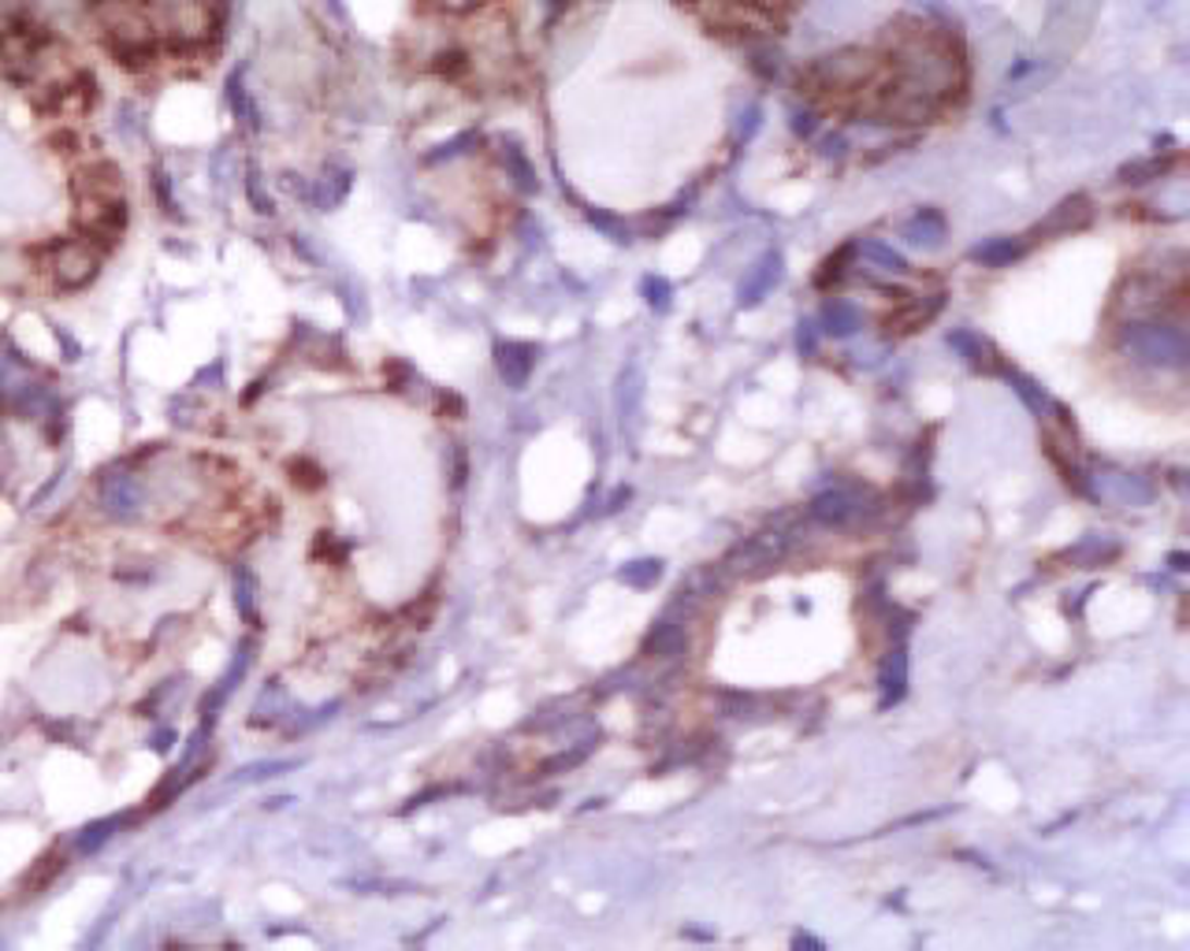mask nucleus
Segmentation results:
<instances>
[{"label": "nucleus", "mask_w": 1190, "mask_h": 951, "mask_svg": "<svg viewBox=\"0 0 1190 951\" xmlns=\"http://www.w3.org/2000/svg\"><path fill=\"white\" fill-rule=\"evenodd\" d=\"M811 131H815V115H797V134H811Z\"/></svg>", "instance_id": "nucleus-37"}, {"label": "nucleus", "mask_w": 1190, "mask_h": 951, "mask_svg": "<svg viewBox=\"0 0 1190 951\" xmlns=\"http://www.w3.org/2000/svg\"><path fill=\"white\" fill-rule=\"evenodd\" d=\"M904 687H908V655L897 647L886 658V666H882V710L904 699Z\"/></svg>", "instance_id": "nucleus-16"}, {"label": "nucleus", "mask_w": 1190, "mask_h": 951, "mask_svg": "<svg viewBox=\"0 0 1190 951\" xmlns=\"http://www.w3.org/2000/svg\"><path fill=\"white\" fill-rule=\"evenodd\" d=\"M781 271H786V268H781V253H774V249L763 253V257L755 260L752 268H748L744 283H741V290H737V302L748 305V309H752V305H760L763 297L770 294L774 286H778Z\"/></svg>", "instance_id": "nucleus-7"}, {"label": "nucleus", "mask_w": 1190, "mask_h": 951, "mask_svg": "<svg viewBox=\"0 0 1190 951\" xmlns=\"http://www.w3.org/2000/svg\"><path fill=\"white\" fill-rule=\"evenodd\" d=\"M640 294H644V302L652 305L655 313H666V309H670L673 286L666 283L663 276H644V283H640Z\"/></svg>", "instance_id": "nucleus-25"}, {"label": "nucleus", "mask_w": 1190, "mask_h": 951, "mask_svg": "<svg viewBox=\"0 0 1190 951\" xmlns=\"http://www.w3.org/2000/svg\"><path fill=\"white\" fill-rule=\"evenodd\" d=\"M800 353H815V334H811V324H800Z\"/></svg>", "instance_id": "nucleus-36"}, {"label": "nucleus", "mask_w": 1190, "mask_h": 951, "mask_svg": "<svg viewBox=\"0 0 1190 951\" xmlns=\"http://www.w3.org/2000/svg\"><path fill=\"white\" fill-rule=\"evenodd\" d=\"M945 234H949V223H945V216L937 208H923V212H915L904 223V242L919 249H937L945 242Z\"/></svg>", "instance_id": "nucleus-9"}, {"label": "nucleus", "mask_w": 1190, "mask_h": 951, "mask_svg": "<svg viewBox=\"0 0 1190 951\" xmlns=\"http://www.w3.org/2000/svg\"><path fill=\"white\" fill-rule=\"evenodd\" d=\"M588 751H592V744H584V747H576V751H562L558 758H551V763L539 766V773H555V769H570L576 763H584V758H588Z\"/></svg>", "instance_id": "nucleus-31"}, {"label": "nucleus", "mask_w": 1190, "mask_h": 951, "mask_svg": "<svg viewBox=\"0 0 1190 951\" xmlns=\"http://www.w3.org/2000/svg\"><path fill=\"white\" fill-rule=\"evenodd\" d=\"M153 194L160 197V205H165L168 216H179L175 212V197H171V183H168V175L160 168H153Z\"/></svg>", "instance_id": "nucleus-34"}, {"label": "nucleus", "mask_w": 1190, "mask_h": 951, "mask_svg": "<svg viewBox=\"0 0 1190 951\" xmlns=\"http://www.w3.org/2000/svg\"><path fill=\"white\" fill-rule=\"evenodd\" d=\"M502 164H507V171L513 175V183H518L521 190H525V194H536V190H539V183H536V168L529 164L525 149H521L518 142H507V145H502Z\"/></svg>", "instance_id": "nucleus-19"}, {"label": "nucleus", "mask_w": 1190, "mask_h": 951, "mask_svg": "<svg viewBox=\"0 0 1190 951\" xmlns=\"http://www.w3.org/2000/svg\"><path fill=\"white\" fill-rule=\"evenodd\" d=\"M1171 569H1179V573H1183V569H1187V554H1171Z\"/></svg>", "instance_id": "nucleus-39"}, {"label": "nucleus", "mask_w": 1190, "mask_h": 951, "mask_svg": "<svg viewBox=\"0 0 1190 951\" xmlns=\"http://www.w3.org/2000/svg\"><path fill=\"white\" fill-rule=\"evenodd\" d=\"M228 105L234 108V115H239L242 123H250V131H260V112H257L254 97H250V89L242 86L239 71H234V75L228 78Z\"/></svg>", "instance_id": "nucleus-20"}, {"label": "nucleus", "mask_w": 1190, "mask_h": 951, "mask_svg": "<svg viewBox=\"0 0 1190 951\" xmlns=\"http://www.w3.org/2000/svg\"><path fill=\"white\" fill-rule=\"evenodd\" d=\"M97 498H101V510L112 521H134L142 513V505H146V484L127 465L105 468L97 476Z\"/></svg>", "instance_id": "nucleus-4"}, {"label": "nucleus", "mask_w": 1190, "mask_h": 951, "mask_svg": "<svg viewBox=\"0 0 1190 951\" xmlns=\"http://www.w3.org/2000/svg\"><path fill=\"white\" fill-rule=\"evenodd\" d=\"M874 57L863 49H837L818 57L807 68V78L818 83V89H829V94H845V89H860L867 78L874 75Z\"/></svg>", "instance_id": "nucleus-3"}, {"label": "nucleus", "mask_w": 1190, "mask_h": 951, "mask_svg": "<svg viewBox=\"0 0 1190 951\" xmlns=\"http://www.w3.org/2000/svg\"><path fill=\"white\" fill-rule=\"evenodd\" d=\"M849 257H852V246H845L841 253H837V257H829L826 265H823V271H818V286H829V279L837 283V279L845 276V260H849Z\"/></svg>", "instance_id": "nucleus-32"}, {"label": "nucleus", "mask_w": 1190, "mask_h": 951, "mask_svg": "<svg viewBox=\"0 0 1190 951\" xmlns=\"http://www.w3.org/2000/svg\"><path fill=\"white\" fill-rule=\"evenodd\" d=\"M171 744H175V732H171V729H160V732H153V736H149V747L157 751V755H168Z\"/></svg>", "instance_id": "nucleus-35"}, {"label": "nucleus", "mask_w": 1190, "mask_h": 951, "mask_svg": "<svg viewBox=\"0 0 1190 951\" xmlns=\"http://www.w3.org/2000/svg\"><path fill=\"white\" fill-rule=\"evenodd\" d=\"M254 592H257L254 573H250V569H234V606H239V613L250 624H257V599H254Z\"/></svg>", "instance_id": "nucleus-21"}, {"label": "nucleus", "mask_w": 1190, "mask_h": 951, "mask_svg": "<svg viewBox=\"0 0 1190 951\" xmlns=\"http://www.w3.org/2000/svg\"><path fill=\"white\" fill-rule=\"evenodd\" d=\"M71 194L75 202H108V197H123V171L112 160H89L75 171L71 179Z\"/></svg>", "instance_id": "nucleus-5"}, {"label": "nucleus", "mask_w": 1190, "mask_h": 951, "mask_svg": "<svg viewBox=\"0 0 1190 951\" xmlns=\"http://www.w3.org/2000/svg\"><path fill=\"white\" fill-rule=\"evenodd\" d=\"M246 194H250V202H254V208H257L260 216H272V202H268L265 183H260L257 168H250V171H246Z\"/></svg>", "instance_id": "nucleus-28"}, {"label": "nucleus", "mask_w": 1190, "mask_h": 951, "mask_svg": "<svg viewBox=\"0 0 1190 951\" xmlns=\"http://www.w3.org/2000/svg\"><path fill=\"white\" fill-rule=\"evenodd\" d=\"M1005 376H1008V383L1016 387V394H1020L1023 402L1031 405L1034 413H1042V410H1045V394L1039 391V387L1031 383V379H1027V376H1020V373H1008V368H1005Z\"/></svg>", "instance_id": "nucleus-27"}, {"label": "nucleus", "mask_w": 1190, "mask_h": 951, "mask_svg": "<svg viewBox=\"0 0 1190 951\" xmlns=\"http://www.w3.org/2000/svg\"><path fill=\"white\" fill-rule=\"evenodd\" d=\"M31 260L23 257L20 249H4L0 253V286H23V279L31 276Z\"/></svg>", "instance_id": "nucleus-24"}, {"label": "nucleus", "mask_w": 1190, "mask_h": 951, "mask_svg": "<svg viewBox=\"0 0 1190 951\" xmlns=\"http://www.w3.org/2000/svg\"><path fill=\"white\" fill-rule=\"evenodd\" d=\"M291 766H294V763H257V766H242L234 781H265V777L283 773V769H291Z\"/></svg>", "instance_id": "nucleus-29"}, {"label": "nucleus", "mask_w": 1190, "mask_h": 951, "mask_svg": "<svg viewBox=\"0 0 1190 951\" xmlns=\"http://www.w3.org/2000/svg\"><path fill=\"white\" fill-rule=\"evenodd\" d=\"M860 309H855L852 302H845V297H834V302H826L823 309V331L834 334V339H849V334L860 328Z\"/></svg>", "instance_id": "nucleus-18"}, {"label": "nucleus", "mask_w": 1190, "mask_h": 951, "mask_svg": "<svg viewBox=\"0 0 1190 951\" xmlns=\"http://www.w3.org/2000/svg\"><path fill=\"white\" fill-rule=\"evenodd\" d=\"M536 346L532 342H499L495 346V368H499L502 383L513 387V391H521V387L529 383L532 368H536Z\"/></svg>", "instance_id": "nucleus-6"}, {"label": "nucleus", "mask_w": 1190, "mask_h": 951, "mask_svg": "<svg viewBox=\"0 0 1190 951\" xmlns=\"http://www.w3.org/2000/svg\"><path fill=\"white\" fill-rule=\"evenodd\" d=\"M1023 253H1027V242H1020V239H994V242H986V246L971 249V260H979L982 268H1008V265H1016Z\"/></svg>", "instance_id": "nucleus-17"}, {"label": "nucleus", "mask_w": 1190, "mask_h": 951, "mask_svg": "<svg viewBox=\"0 0 1190 951\" xmlns=\"http://www.w3.org/2000/svg\"><path fill=\"white\" fill-rule=\"evenodd\" d=\"M588 220H592L595 228H599L603 234H610V239H615V242H629V228H626V223H621V220H615V216H607V212H588Z\"/></svg>", "instance_id": "nucleus-30"}, {"label": "nucleus", "mask_w": 1190, "mask_h": 951, "mask_svg": "<svg viewBox=\"0 0 1190 951\" xmlns=\"http://www.w3.org/2000/svg\"><path fill=\"white\" fill-rule=\"evenodd\" d=\"M1090 223V197L1076 194L1068 197V202H1060L1057 208H1053L1049 216L1034 228V234H1068V231H1079Z\"/></svg>", "instance_id": "nucleus-8"}, {"label": "nucleus", "mask_w": 1190, "mask_h": 951, "mask_svg": "<svg viewBox=\"0 0 1190 951\" xmlns=\"http://www.w3.org/2000/svg\"><path fill=\"white\" fill-rule=\"evenodd\" d=\"M347 190H350V171L347 168H331V171H324V175L309 190H305V197H309L320 212H328V208H336L342 197H347Z\"/></svg>", "instance_id": "nucleus-15"}, {"label": "nucleus", "mask_w": 1190, "mask_h": 951, "mask_svg": "<svg viewBox=\"0 0 1190 951\" xmlns=\"http://www.w3.org/2000/svg\"><path fill=\"white\" fill-rule=\"evenodd\" d=\"M942 305H945V297H942V294H931V297H912V302H908L904 309L889 316L886 328H889V331H897V334L919 331V328H923V324H931L934 316L942 313Z\"/></svg>", "instance_id": "nucleus-11"}, {"label": "nucleus", "mask_w": 1190, "mask_h": 951, "mask_svg": "<svg viewBox=\"0 0 1190 951\" xmlns=\"http://www.w3.org/2000/svg\"><path fill=\"white\" fill-rule=\"evenodd\" d=\"M949 346L957 350L971 368H982V373H1005V365L997 361L994 346H989V342L982 339V334H975V331H952L949 334Z\"/></svg>", "instance_id": "nucleus-10"}, {"label": "nucleus", "mask_w": 1190, "mask_h": 951, "mask_svg": "<svg viewBox=\"0 0 1190 951\" xmlns=\"http://www.w3.org/2000/svg\"><path fill=\"white\" fill-rule=\"evenodd\" d=\"M64 866H68L64 848H60V844H57V848H49V851H45V855L38 858V863H34L31 869H26V877H23V892H26V895H38V892H45L52 881H57L60 869H64Z\"/></svg>", "instance_id": "nucleus-13"}, {"label": "nucleus", "mask_w": 1190, "mask_h": 951, "mask_svg": "<svg viewBox=\"0 0 1190 951\" xmlns=\"http://www.w3.org/2000/svg\"><path fill=\"white\" fill-rule=\"evenodd\" d=\"M160 4H171V0H160Z\"/></svg>", "instance_id": "nucleus-40"}, {"label": "nucleus", "mask_w": 1190, "mask_h": 951, "mask_svg": "<svg viewBox=\"0 0 1190 951\" xmlns=\"http://www.w3.org/2000/svg\"><path fill=\"white\" fill-rule=\"evenodd\" d=\"M101 246H94L89 239H60L49 246V276L57 290H86L101 276Z\"/></svg>", "instance_id": "nucleus-2"}, {"label": "nucleus", "mask_w": 1190, "mask_h": 951, "mask_svg": "<svg viewBox=\"0 0 1190 951\" xmlns=\"http://www.w3.org/2000/svg\"><path fill=\"white\" fill-rule=\"evenodd\" d=\"M488 0H428V8H436V12H447V15H469L476 12V8H484Z\"/></svg>", "instance_id": "nucleus-33"}, {"label": "nucleus", "mask_w": 1190, "mask_h": 951, "mask_svg": "<svg viewBox=\"0 0 1190 951\" xmlns=\"http://www.w3.org/2000/svg\"><path fill=\"white\" fill-rule=\"evenodd\" d=\"M855 513H860V505H855V498L849 491H826V495H818L815 502H811V517L829 524V528L849 524Z\"/></svg>", "instance_id": "nucleus-12"}, {"label": "nucleus", "mask_w": 1190, "mask_h": 951, "mask_svg": "<svg viewBox=\"0 0 1190 951\" xmlns=\"http://www.w3.org/2000/svg\"><path fill=\"white\" fill-rule=\"evenodd\" d=\"M860 253L867 260H874V265H878L882 271H889V276H908V260L900 257V253L892 249V246H886V242H863Z\"/></svg>", "instance_id": "nucleus-22"}, {"label": "nucleus", "mask_w": 1190, "mask_h": 951, "mask_svg": "<svg viewBox=\"0 0 1190 951\" xmlns=\"http://www.w3.org/2000/svg\"><path fill=\"white\" fill-rule=\"evenodd\" d=\"M792 948H818V951H823V940H815V937H804V932H800V937L792 940Z\"/></svg>", "instance_id": "nucleus-38"}, {"label": "nucleus", "mask_w": 1190, "mask_h": 951, "mask_svg": "<svg viewBox=\"0 0 1190 951\" xmlns=\"http://www.w3.org/2000/svg\"><path fill=\"white\" fill-rule=\"evenodd\" d=\"M1120 342L1134 361L1153 365V368H1187V361H1190L1187 334L1179 328H1171V324H1150V320L1127 324Z\"/></svg>", "instance_id": "nucleus-1"}, {"label": "nucleus", "mask_w": 1190, "mask_h": 951, "mask_svg": "<svg viewBox=\"0 0 1190 951\" xmlns=\"http://www.w3.org/2000/svg\"><path fill=\"white\" fill-rule=\"evenodd\" d=\"M618 576L626 580L629 587H652V584H659V576H663V561H659V558H640V561H629V565L621 569Z\"/></svg>", "instance_id": "nucleus-23"}, {"label": "nucleus", "mask_w": 1190, "mask_h": 951, "mask_svg": "<svg viewBox=\"0 0 1190 951\" xmlns=\"http://www.w3.org/2000/svg\"><path fill=\"white\" fill-rule=\"evenodd\" d=\"M127 821H131L127 814H112V818L89 821V826H83L75 832V851H78V855H94V851H101L108 840L116 837V832L127 826Z\"/></svg>", "instance_id": "nucleus-14"}, {"label": "nucleus", "mask_w": 1190, "mask_h": 951, "mask_svg": "<svg viewBox=\"0 0 1190 951\" xmlns=\"http://www.w3.org/2000/svg\"><path fill=\"white\" fill-rule=\"evenodd\" d=\"M1168 168H1171V160H1161V157L1142 160V164H1127V168L1120 171V183H1150V179H1161V175H1165Z\"/></svg>", "instance_id": "nucleus-26"}]
</instances>
